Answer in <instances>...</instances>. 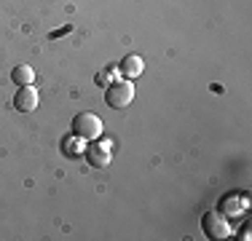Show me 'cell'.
<instances>
[{
  "mask_svg": "<svg viewBox=\"0 0 252 241\" xmlns=\"http://www.w3.org/2000/svg\"><path fill=\"white\" fill-rule=\"evenodd\" d=\"M110 78H113V67H102L94 81H97V86H107V83H110Z\"/></svg>",
  "mask_w": 252,
  "mask_h": 241,
  "instance_id": "obj_9",
  "label": "cell"
},
{
  "mask_svg": "<svg viewBox=\"0 0 252 241\" xmlns=\"http://www.w3.org/2000/svg\"><path fill=\"white\" fill-rule=\"evenodd\" d=\"M239 239H242V241H250V228H247V225L242 228V236H239Z\"/></svg>",
  "mask_w": 252,
  "mask_h": 241,
  "instance_id": "obj_10",
  "label": "cell"
},
{
  "mask_svg": "<svg viewBox=\"0 0 252 241\" xmlns=\"http://www.w3.org/2000/svg\"><path fill=\"white\" fill-rule=\"evenodd\" d=\"M38 99H40V94L32 83H30V86H19L14 94V107L19 113H32L35 107H38Z\"/></svg>",
  "mask_w": 252,
  "mask_h": 241,
  "instance_id": "obj_4",
  "label": "cell"
},
{
  "mask_svg": "<svg viewBox=\"0 0 252 241\" xmlns=\"http://www.w3.org/2000/svg\"><path fill=\"white\" fill-rule=\"evenodd\" d=\"M105 89H107L105 102L113 110H126V107L131 105V99H134V86H131L129 81H113V83H107Z\"/></svg>",
  "mask_w": 252,
  "mask_h": 241,
  "instance_id": "obj_2",
  "label": "cell"
},
{
  "mask_svg": "<svg viewBox=\"0 0 252 241\" xmlns=\"http://www.w3.org/2000/svg\"><path fill=\"white\" fill-rule=\"evenodd\" d=\"M83 140H81V137H64V140H62V153H67V155H73V158H75V155H81L83 153V145H81Z\"/></svg>",
  "mask_w": 252,
  "mask_h": 241,
  "instance_id": "obj_8",
  "label": "cell"
},
{
  "mask_svg": "<svg viewBox=\"0 0 252 241\" xmlns=\"http://www.w3.org/2000/svg\"><path fill=\"white\" fill-rule=\"evenodd\" d=\"M142 70H145V64H142V57H137V54H126L121 62H118V72L126 78L142 75Z\"/></svg>",
  "mask_w": 252,
  "mask_h": 241,
  "instance_id": "obj_6",
  "label": "cell"
},
{
  "mask_svg": "<svg viewBox=\"0 0 252 241\" xmlns=\"http://www.w3.org/2000/svg\"><path fill=\"white\" fill-rule=\"evenodd\" d=\"M102 129H105V126H102V118L92 110H83L73 118V134L81 137V140H89V142L97 140L102 134Z\"/></svg>",
  "mask_w": 252,
  "mask_h": 241,
  "instance_id": "obj_1",
  "label": "cell"
},
{
  "mask_svg": "<svg viewBox=\"0 0 252 241\" xmlns=\"http://www.w3.org/2000/svg\"><path fill=\"white\" fill-rule=\"evenodd\" d=\"M11 81H14L16 86H30V83L35 81V70L30 67V64H16V67L11 70Z\"/></svg>",
  "mask_w": 252,
  "mask_h": 241,
  "instance_id": "obj_7",
  "label": "cell"
},
{
  "mask_svg": "<svg viewBox=\"0 0 252 241\" xmlns=\"http://www.w3.org/2000/svg\"><path fill=\"white\" fill-rule=\"evenodd\" d=\"M201 231H204V236L212 239V241L231 236L228 220H225V214H220V212H204V217H201Z\"/></svg>",
  "mask_w": 252,
  "mask_h": 241,
  "instance_id": "obj_3",
  "label": "cell"
},
{
  "mask_svg": "<svg viewBox=\"0 0 252 241\" xmlns=\"http://www.w3.org/2000/svg\"><path fill=\"white\" fill-rule=\"evenodd\" d=\"M110 158H113V150H110V145L107 142H94L86 148V161H89V166H94V169H105L107 164H110Z\"/></svg>",
  "mask_w": 252,
  "mask_h": 241,
  "instance_id": "obj_5",
  "label": "cell"
}]
</instances>
